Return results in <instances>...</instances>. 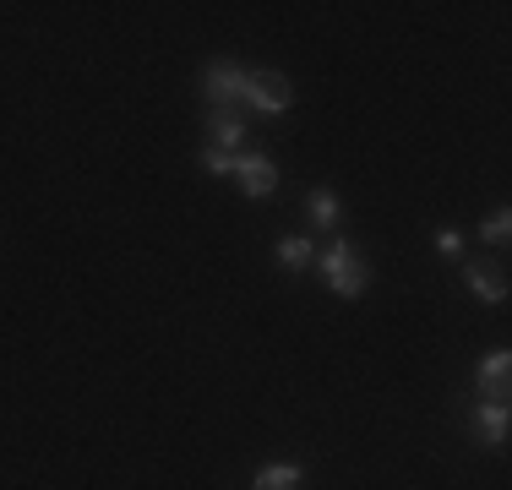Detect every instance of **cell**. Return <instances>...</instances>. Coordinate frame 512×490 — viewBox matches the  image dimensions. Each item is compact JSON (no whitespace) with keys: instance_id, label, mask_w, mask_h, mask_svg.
Instances as JSON below:
<instances>
[{"instance_id":"obj_11","label":"cell","mask_w":512,"mask_h":490,"mask_svg":"<svg viewBox=\"0 0 512 490\" xmlns=\"http://www.w3.org/2000/svg\"><path fill=\"white\" fill-rule=\"evenodd\" d=\"M311 256H316V245H311V235H289L284 245H278V262H284V267H306Z\"/></svg>"},{"instance_id":"obj_6","label":"cell","mask_w":512,"mask_h":490,"mask_svg":"<svg viewBox=\"0 0 512 490\" xmlns=\"http://www.w3.org/2000/svg\"><path fill=\"white\" fill-rule=\"evenodd\" d=\"M240 142H246V120H240L235 109H213V120H207V147H218V153H235Z\"/></svg>"},{"instance_id":"obj_3","label":"cell","mask_w":512,"mask_h":490,"mask_svg":"<svg viewBox=\"0 0 512 490\" xmlns=\"http://www.w3.org/2000/svg\"><path fill=\"white\" fill-rule=\"evenodd\" d=\"M246 104L262 109V115H284L289 109V82L278 77V71H256V77L246 82Z\"/></svg>"},{"instance_id":"obj_1","label":"cell","mask_w":512,"mask_h":490,"mask_svg":"<svg viewBox=\"0 0 512 490\" xmlns=\"http://www.w3.org/2000/svg\"><path fill=\"white\" fill-rule=\"evenodd\" d=\"M322 278H327V289L344 294V300H355V294H365V284H371V273H365L360 251H355L349 240H333V245H327V256H322Z\"/></svg>"},{"instance_id":"obj_10","label":"cell","mask_w":512,"mask_h":490,"mask_svg":"<svg viewBox=\"0 0 512 490\" xmlns=\"http://www.w3.org/2000/svg\"><path fill=\"white\" fill-rule=\"evenodd\" d=\"M311 224L316 229H338V196L333 191H311Z\"/></svg>"},{"instance_id":"obj_9","label":"cell","mask_w":512,"mask_h":490,"mask_svg":"<svg viewBox=\"0 0 512 490\" xmlns=\"http://www.w3.org/2000/svg\"><path fill=\"white\" fill-rule=\"evenodd\" d=\"M300 485H306V469H300V463H267L251 480V490H300Z\"/></svg>"},{"instance_id":"obj_12","label":"cell","mask_w":512,"mask_h":490,"mask_svg":"<svg viewBox=\"0 0 512 490\" xmlns=\"http://www.w3.org/2000/svg\"><path fill=\"white\" fill-rule=\"evenodd\" d=\"M202 169H207V175H235V153H218V147H202Z\"/></svg>"},{"instance_id":"obj_5","label":"cell","mask_w":512,"mask_h":490,"mask_svg":"<svg viewBox=\"0 0 512 490\" xmlns=\"http://www.w3.org/2000/svg\"><path fill=\"white\" fill-rule=\"evenodd\" d=\"M507 376H512V354L507 349L485 354V360H480V392H485V403H507Z\"/></svg>"},{"instance_id":"obj_14","label":"cell","mask_w":512,"mask_h":490,"mask_svg":"<svg viewBox=\"0 0 512 490\" xmlns=\"http://www.w3.org/2000/svg\"><path fill=\"white\" fill-rule=\"evenodd\" d=\"M458 245H463L458 229H436V251H442V256H458Z\"/></svg>"},{"instance_id":"obj_2","label":"cell","mask_w":512,"mask_h":490,"mask_svg":"<svg viewBox=\"0 0 512 490\" xmlns=\"http://www.w3.org/2000/svg\"><path fill=\"white\" fill-rule=\"evenodd\" d=\"M235 180L251 202H262V196L278 191V164L267 153H235Z\"/></svg>"},{"instance_id":"obj_4","label":"cell","mask_w":512,"mask_h":490,"mask_svg":"<svg viewBox=\"0 0 512 490\" xmlns=\"http://www.w3.org/2000/svg\"><path fill=\"white\" fill-rule=\"evenodd\" d=\"M246 82H251V71H240V66H207L202 88L213 98V109H224L229 98H246Z\"/></svg>"},{"instance_id":"obj_7","label":"cell","mask_w":512,"mask_h":490,"mask_svg":"<svg viewBox=\"0 0 512 490\" xmlns=\"http://www.w3.org/2000/svg\"><path fill=\"white\" fill-rule=\"evenodd\" d=\"M474 436L485 447H507V403H480L474 409Z\"/></svg>"},{"instance_id":"obj_8","label":"cell","mask_w":512,"mask_h":490,"mask_svg":"<svg viewBox=\"0 0 512 490\" xmlns=\"http://www.w3.org/2000/svg\"><path fill=\"white\" fill-rule=\"evenodd\" d=\"M463 284L480 294V300H491V305L507 300V278H502V267H491V262H474L469 273H463Z\"/></svg>"},{"instance_id":"obj_13","label":"cell","mask_w":512,"mask_h":490,"mask_svg":"<svg viewBox=\"0 0 512 490\" xmlns=\"http://www.w3.org/2000/svg\"><path fill=\"white\" fill-rule=\"evenodd\" d=\"M507 235H512V213H507V207H502V213H496V218H491V224H485V229H480V240H491V245H502Z\"/></svg>"}]
</instances>
